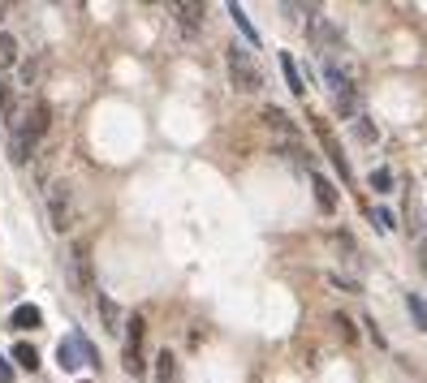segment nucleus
Returning a JSON list of instances; mask_svg holds the SVG:
<instances>
[{
  "mask_svg": "<svg viewBox=\"0 0 427 383\" xmlns=\"http://www.w3.org/2000/svg\"><path fill=\"white\" fill-rule=\"evenodd\" d=\"M48 125H52V108H48L43 99H35V103L26 108V117H18V125H13V138H9V159H13V164H26V159H30V151L39 147V138L48 134Z\"/></svg>",
  "mask_w": 427,
  "mask_h": 383,
  "instance_id": "f257e3e1",
  "label": "nucleus"
},
{
  "mask_svg": "<svg viewBox=\"0 0 427 383\" xmlns=\"http://www.w3.org/2000/svg\"><path fill=\"white\" fill-rule=\"evenodd\" d=\"M371 220H376L380 233H393V229H397V215H393L389 207H371Z\"/></svg>",
  "mask_w": 427,
  "mask_h": 383,
  "instance_id": "5701e85b",
  "label": "nucleus"
},
{
  "mask_svg": "<svg viewBox=\"0 0 427 383\" xmlns=\"http://www.w3.org/2000/svg\"><path fill=\"white\" fill-rule=\"evenodd\" d=\"M401 198H406V215H410V233H414V229H418V190H414V181H410V177H406Z\"/></svg>",
  "mask_w": 427,
  "mask_h": 383,
  "instance_id": "aec40b11",
  "label": "nucleus"
},
{
  "mask_svg": "<svg viewBox=\"0 0 427 383\" xmlns=\"http://www.w3.org/2000/svg\"><path fill=\"white\" fill-rule=\"evenodd\" d=\"M35 78H39V61H26L22 65V86H35Z\"/></svg>",
  "mask_w": 427,
  "mask_h": 383,
  "instance_id": "a878e982",
  "label": "nucleus"
},
{
  "mask_svg": "<svg viewBox=\"0 0 427 383\" xmlns=\"http://www.w3.org/2000/svg\"><path fill=\"white\" fill-rule=\"evenodd\" d=\"M263 121H268V125H272V130H277L281 138H289V142H298V125H294V121H289V117L281 113V108H277V103H268V108H263Z\"/></svg>",
  "mask_w": 427,
  "mask_h": 383,
  "instance_id": "9b49d317",
  "label": "nucleus"
},
{
  "mask_svg": "<svg viewBox=\"0 0 427 383\" xmlns=\"http://www.w3.org/2000/svg\"><path fill=\"white\" fill-rule=\"evenodd\" d=\"M74 345H78V358H82L87 366H99V353H95V345H91L82 332H74Z\"/></svg>",
  "mask_w": 427,
  "mask_h": 383,
  "instance_id": "b1692460",
  "label": "nucleus"
},
{
  "mask_svg": "<svg viewBox=\"0 0 427 383\" xmlns=\"http://www.w3.org/2000/svg\"><path fill=\"white\" fill-rule=\"evenodd\" d=\"M423 271H427V254H423Z\"/></svg>",
  "mask_w": 427,
  "mask_h": 383,
  "instance_id": "c85d7f7f",
  "label": "nucleus"
},
{
  "mask_svg": "<svg viewBox=\"0 0 427 383\" xmlns=\"http://www.w3.org/2000/svg\"><path fill=\"white\" fill-rule=\"evenodd\" d=\"M155 383H177V358L169 349L155 358Z\"/></svg>",
  "mask_w": 427,
  "mask_h": 383,
  "instance_id": "2eb2a0df",
  "label": "nucleus"
},
{
  "mask_svg": "<svg viewBox=\"0 0 427 383\" xmlns=\"http://www.w3.org/2000/svg\"><path fill=\"white\" fill-rule=\"evenodd\" d=\"M9 327H18V332H35V327H43V310L26 302V306H18L9 314Z\"/></svg>",
  "mask_w": 427,
  "mask_h": 383,
  "instance_id": "9d476101",
  "label": "nucleus"
},
{
  "mask_svg": "<svg viewBox=\"0 0 427 383\" xmlns=\"http://www.w3.org/2000/svg\"><path fill=\"white\" fill-rule=\"evenodd\" d=\"M57 362H61V370H78V366H82V362H78V345H74V336L57 345Z\"/></svg>",
  "mask_w": 427,
  "mask_h": 383,
  "instance_id": "a211bd4d",
  "label": "nucleus"
},
{
  "mask_svg": "<svg viewBox=\"0 0 427 383\" xmlns=\"http://www.w3.org/2000/svg\"><path fill=\"white\" fill-rule=\"evenodd\" d=\"M311 185H315V202L333 215V211H337V202H341V198H337V185H333L324 173H315V168H311Z\"/></svg>",
  "mask_w": 427,
  "mask_h": 383,
  "instance_id": "6e6552de",
  "label": "nucleus"
},
{
  "mask_svg": "<svg viewBox=\"0 0 427 383\" xmlns=\"http://www.w3.org/2000/svg\"><path fill=\"white\" fill-rule=\"evenodd\" d=\"M406 306H410L414 327H418V332H427V306H423V297H418V293H406Z\"/></svg>",
  "mask_w": 427,
  "mask_h": 383,
  "instance_id": "4be33fe9",
  "label": "nucleus"
},
{
  "mask_svg": "<svg viewBox=\"0 0 427 383\" xmlns=\"http://www.w3.org/2000/svg\"><path fill=\"white\" fill-rule=\"evenodd\" d=\"M333 323L341 327V336H345V341H354V327H350V319H345V314H333Z\"/></svg>",
  "mask_w": 427,
  "mask_h": 383,
  "instance_id": "bb28decb",
  "label": "nucleus"
},
{
  "mask_svg": "<svg viewBox=\"0 0 427 383\" xmlns=\"http://www.w3.org/2000/svg\"><path fill=\"white\" fill-rule=\"evenodd\" d=\"M281 74H285V82H289L294 95H306V82H302V74H298V65H294L289 52H281Z\"/></svg>",
  "mask_w": 427,
  "mask_h": 383,
  "instance_id": "4468645a",
  "label": "nucleus"
},
{
  "mask_svg": "<svg viewBox=\"0 0 427 383\" xmlns=\"http://www.w3.org/2000/svg\"><path fill=\"white\" fill-rule=\"evenodd\" d=\"M319 74H324V86L333 91L337 113L354 121V117H358V103H354V91H358V82H354V74H350L341 61H333V57H324V61H319Z\"/></svg>",
  "mask_w": 427,
  "mask_h": 383,
  "instance_id": "f03ea898",
  "label": "nucleus"
},
{
  "mask_svg": "<svg viewBox=\"0 0 427 383\" xmlns=\"http://www.w3.org/2000/svg\"><path fill=\"white\" fill-rule=\"evenodd\" d=\"M173 13H177L182 30H190V35H194V30L203 26V13H207V9H203V5H194V0H190V5H186V0H182V5H173Z\"/></svg>",
  "mask_w": 427,
  "mask_h": 383,
  "instance_id": "f8f14e48",
  "label": "nucleus"
},
{
  "mask_svg": "<svg viewBox=\"0 0 427 383\" xmlns=\"http://www.w3.org/2000/svg\"><path fill=\"white\" fill-rule=\"evenodd\" d=\"M311 130H315V138H319V142H324V151H328V159H333V168L341 173V181H354V168H350V159H345V147L337 142L333 125H328L324 117H311Z\"/></svg>",
  "mask_w": 427,
  "mask_h": 383,
  "instance_id": "423d86ee",
  "label": "nucleus"
},
{
  "mask_svg": "<svg viewBox=\"0 0 427 383\" xmlns=\"http://www.w3.org/2000/svg\"><path fill=\"white\" fill-rule=\"evenodd\" d=\"M13 362L22 366V370H39V353H35V345H13Z\"/></svg>",
  "mask_w": 427,
  "mask_h": 383,
  "instance_id": "412c9836",
  "label": "nucleus"
},
{
  "mask_svg": "<svg viewBox=\"0 0 427 383\" xmlns=\"http://www.w3.org/2000/svg\"><path fill=\"white\" fill-rule=\"evenodd\" d=\"M0 113H5V121H9V130L18 125V91L5 82V86H0Z\"/></svg>",
  "mask_w": 427,
  "mask_h": 383,
  "instance_id": "dca6fc26",
  "label": "nucleus"
},
{
  "mask_svg": "<svg viewBox=\"0 0 427 383\" xmlns=\"http://www.w3.org/2000/svg\"><path fill=\"white\" fill-rule=\"evenodd\" d=\"M70 280L78 293H95V267H91V246L87 241H74L70 250Z\"/></svg>",
  "mask_w": 427,
  "mask_h": 383,
  "instance_id": "0eeeda50",
  "label": "nucleus"
},
{
  "mask_svg": "<svg viewBox=\"0 0 427 383\" xmlns=\"http://www.w3.org/2000/svg\"><path fill=\"white\" fill-rule=\"evenodd\" d=\"M225 65H229V82H233V91L255 95V91L263 86V74H259L255 57H250L242 43H229V47H225Z\"/></svg>",
  "mask_w": 427,
  "mask_h": 383,
  "instance_id": "7ed1b4c3",
  "label": "nucleus"
},
{
  "mask_svg": "<svg viewBox=\"0 0 427 383\" xmlns=\"http://www.w3.org/2000/svg\"><path fill=\"white\" fill-rule=\"evenodd\" d=\"M0 383H13V366H9V358H0Z\"/></svg>",
  "mask_w": 427,
  "mask_h": 383,
  "instance_id": "cd10ccee",
  "label": "nucleus"
},
{
  "mask_svg": "<svg viewBox=\"0 0 427 383\" xmlns=\"http://www.w3.org/2000/svg\"><path fill=\"white\" fill-rule=\"evenodd\" d=\"M48 220L57 233L74 229V185L70 181H52L48 185Z\"/></svg>",
  "mask_w": 427,
  "mask_h": 383,
  "instance_id": "20e7f679",
  "label": "nucleus"
},
{
  "mask_svg": "<svg viewBox=\"0 0 427 383\" xmlns=\"http://www.w3.org/2000/svg\"><path fill=\"white\" fill-rule=\"evenodd\" d=\"M367 181H371V190H380V194H389V190H393V173H389V168H376Z\"/></svg>",
  "mask_w": 427,
  "mask_h": 383,
  "instance_id": "393cba45",
  "label": "nucleus"
},
{
  "mask_svg": "<svg viewBox=\"0 0 427 383\" xmlns=\"http://www.w3.org/2000/svg\"><path fill=\"white\" fill-rule=\"evenodd\" d=\"M0 18H5V5H0Z\"/></svg>",
  "mask_w": 427,
  "mask_h": 383,
  "instance_id": "c756f323",
  "label": "nucleus"
},
{
  "mask_svg": "<svg viewBox=\"0 0 427 383\" xmlns=\"http://www.w3.org/2000/svg\"><path fill=\"white\" fill-rule=\"evenodd\" d=\"M13 65H18V39L9 30H0V78H5Z\"/></svg>",
  "mask_w": 427,
  "mask_h": 383,
  "instance_id": "ddd939ff",
  "label": "nucleus"
},
{
  "mask_svg": "<svg viewBox=\"0 0 427 383\" xmlns=\"http://www.w3.org/2000/svg\"><path fill=\"white\" fill-rule=\"evenodd\" d=\"M229 18H233V26H238V30L246 35V43H255V47H259V30L250 26V18H246V9H242V5H229Z\"/></svg>",
  "mask_w": 427,
  "mask_h": 383,
  "instance_id": "f3484780",
  "label": "nucleus"
},
{
  "mask_svg": "<svg viewBox=\"0 0 427 383\" xmlns=\"http://www.w3.org/2000/svg\"><path fill=\"white\" fill-rule=\"evenodd\" d=\"M95 306H99V319H104V332H113V336H117L121 327H126V323H121V310H117V302H113L109 293H95Z\"/></svg>",
  "mask_w": 427,
  "mask_h": 383,
  "instance_id": "1a4fd4ad",
  "label": "nucleus"
},
{
  "mask_svg": "<svg viewBox=\"0 0 427 383\" xmlns=\"http://www.w3.org/2000/svg\"><path fill=\"white\" fill-rule=\"evenodd\" d=\"M350 130H354V138H358L362 147H371V142L380 138V134H376V125H371V117H354V121H350Z\"/></svg>",
  "mask_w": 427,
  "mask_h": 383,
  "instance_id": "6ab92c4d",
  "label": "nucleus"
},
{
  "mask_svg": "<svg viewBox=\"0 0 427 383\" xmlns=\"http://www.w3.org/2000/svg\"><path fill=\"white\" fill-rule=\"evenodd\" d=\"M121 332H126V353H121V366H126L130 375H143V366H147V362H143V332H147V319H143V314H130Z\"/></svg>",
  "mask_w": 427,
  "mask_h": 383,
  "instance_id": "39448f33",
  "label": "nucleus"
}]
</instances>
